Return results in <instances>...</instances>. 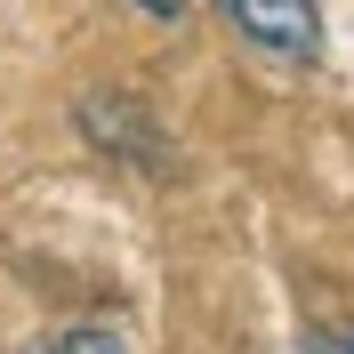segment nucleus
I'll use <instances>...</instances> for the list:
<instances>
[{"label": "nucleus", "mask_w": 354, "mask_h": 354, "mask_svg": "<svg viewBox=\"0 0 354 354\" xmlns=\"http://www.w3.org/2000/svg\"><path fill=\"white\" fill-rule=\"evenodd\" d=\"M225 17L234 41H250L274 65H322L330 48V24H322V0H209Z\"/></svg>", "instance_id": "f03ea898"}, {"label": "nucleus", "mask_w": 354, "mask_h": 354, "mask_svg": "<svg viewBox=\"0 0 354 354\" xmlns=\"http://www.w3.org/2000/svg\"><path fill=\"white\" fill-rule=\"evenodd\" d=\"M306 354H354V322H322V330H306Z\"/></svg>", "instance_id": "20e7f679"}, {"label": "nucleus", "mask_w": 354, "mask_h": 354, "mask_svg": "<svg viewBox=\"0 0 354 354\" xmlns=\"http://www.w3.org/2000/svg\"><path fill=\"white\" fill-rule=\"evenodd\" d=\"M73 129L97 145L105 161H129V169H145V177H161V169H177V145H169V129L153 121V105L137 97V88H88L81 105H73Z\"/></svg>", "instance_id": "f257e3e1"}, {"label": "nucleus", "mask_w": 354, "mask_h": 354, "mask_svg": "<svg viewBox=\"0 0 354 354\" xmlns=\"http://www.w3.org/2000/svg\"><path fill=\"white\" fill-rule=\"evenodd\" d=\"M41 354H129V346H121V330H105V322H73V330L41 338Z\"/></svg>", "instance_id": "7ed1b4c3"}, {"label": "nucleus", "mask_w": 354, "mask_h": 354, "mask_svg": "<svg viewBox=\"0 0 354 354\" xmlns=\"http://www.w3.org/2000/svg\"><path fill=\"white\" fill-rule=\"evenodd\" d=\"M129 8H145V17H153V24H177V17H185V8H194V0H129Z\"/></svg>", "instance_id": "39448f33"}]
</instances>
